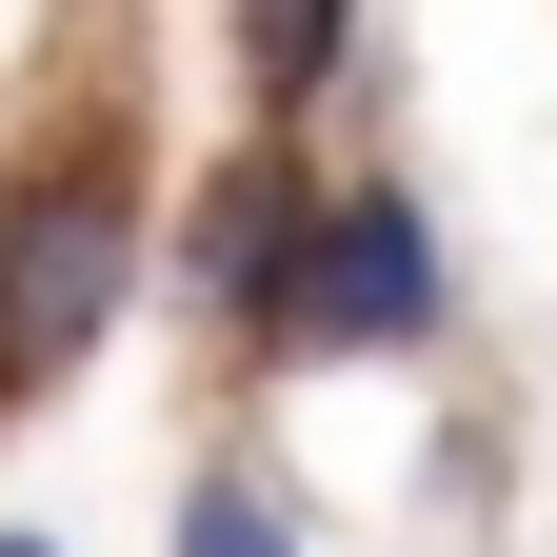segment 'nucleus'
I'll return each instance as SVG.
<instances>
[{"mask_svg":"<svg viewBox=\"0 0 557 557\" xmlns=\"http://www.w3.org/2000/svg\"><path fill=\"white\" fill-rule=\"evenodd\" d=\"M0 557H60V537H40V518H0Z\"/></svg>","mask_w":557,"mask_h":557,"instance_id":"nucleus-6","label":"nucleus"},{"mask_svg":"<svg viewBox=\"0 0 557 557\" xmlns=\"http://www.w3.org/2000/svg\"><path fill=\"white\" fill-rule=\"evenodd\" d=\"M160 239H180L160 120H139L120 60H81V81L0 139V418H40V398L120 338V299H139V259H160Z\"/></svg>","mask_w":557,"mask_h":557,"instance_id":"nucleus-1","label":"nucleus"},{"mask_svg":"<svg viewBox=\"0 0 557 557\" xmlns=\"http://www.w3.org/2000/svg\"><path fill=\"white\" fill-rule=\"evenodd\" d=\"M180 557H319V537H299V478H278L239 418L180 458Z\"/></svg>","mask_w":557,"mask_h":557,"instance_id":"nucleus-5","label":"nucleus"},{"mask_svg":"<svg viewBox=\"0 0 557 557\" xmlns=\"http://www.w3.org/2000/svg\"><path fill=\"white\" fill-rule=\"evenodd\" d=\"M319 199H338V160H319V120H239L220 139V180H180V299L220 319V379H259V338H278V299H299V239H319Z\"/></svg>","mask_w":557,"mask_h":557,"instance_id":"nucleus-3","label":"nucleus"},{"mask_svg":"<svg viewBox=\"0 0 557 557\" xmlns=\"http://www.w3.org/2000/svg\"><path fill=\"white\" fill-rule=\"evenodd\" d=\"M458 338V259H438V199H418L398 160H338L319 239H299V299H278L259 379H398Z\"/></svg>","mask_w":557,"mask_h":557,"instance_id":"nucleus-2","label":"nucleus"},{"mask_svg":"<svg viewBox=\"0 0 557 557\" xmlns=\"http://www.w3.org/2000/svg\"><path fill=\"white\" fill-rule=\"evenodd\" d=\"M220 60H239V120H319L359 81V0H220Z\"/></svg>","mask_w":557,"mask_h":557,"instance_id":"nucleus-4","label":"nucleus"}]
</instances>
